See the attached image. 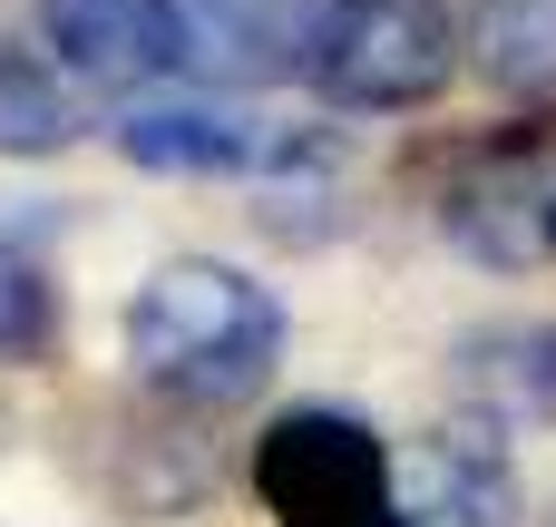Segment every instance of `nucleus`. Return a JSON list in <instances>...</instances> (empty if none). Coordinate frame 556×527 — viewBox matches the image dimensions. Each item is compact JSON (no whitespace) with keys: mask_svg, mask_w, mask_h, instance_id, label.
Returning a JSON list of instances; mask_svg holds the SVG:
<instances>
[{"mask_svg":"<svg viewBox=\"0 0 556 527\" xmlns=\"http://www.w3.org/2000/svg\"><path fill=\"white\" fill-rule=\"evenodd\" d=\"M39 29L88 88H137L166 68V0H39Z\"/></svg>","mask_w":556,"mask_h":527,"instance_id":"9","label":"nucleus"},{"mask_svg":"<svg viewBox=\"0 0 556 527\" xmlns=\"http://www.w3.org/2000/svg\"><path fill=\"white\" fill-rule=\"evenodd\" d=\"M450 372L469 391V421L556 430V323H479V332H459Z\"/></svg>","mask_w":556,"mask_h":527,"instance_id":"8","label":"nucleus"},{"mask_svg":"<svg viewBox=\"0 0 556 527\" xmlns=\"http://www.w3.org/2000/svg\"><path fill=\"white\" fill-rule=\"evenodd\" d=\"M459 68V20L440 0H323V29H313V88L332 108H362V117H401V108H430Z\"/></svg>","mask_w":556,"mask_h":527,"instance_id":"4","label":"nucleus"},{"mask_svg":"<svg viewBox=\"0 0 556 527\" xmlns=\"http://www.w3.org/2000/svg\"><path fill=\"white\" fill-rule=\"evenodd\" d=\"M391 509L401 527H518V460L489 421L459 411L391 450Z\"/></svg>","mask_w":556,"mask_h":527,"instance_id":"6","label":"nucleus"},{"mask_svg":"<svg viewBox=\"0 0 556 527\" xmlns=\"http://www.w3.org/2000/svg\"><path fill=\"white\" fill-rule=\"evenodd\" d=\"M254 186H264V205H254V215H264L283 244H323V235L342 225V166H332V137H313V127H303V137H283V147H274V166H264Z\"/></svg>","mask_w":556,"mask_h":527,"instance_id":"11","label":"nucleus"},{"mask_svg":"<svg viewBox=\"0 0 556 527\" xmlns=\"http://www.w3.org/2000/svg\"><path fill=\"white\" fill-rule=\"evenodd\" d=\"M459 39L498 98H556V0H479Z\"/></svg>","mask_w":556,"mask_h":527,"instance_id":"10","label":"nucleus"},{"mask_svg":"<svg viewBox=\"0 0 556 527\" xmlns=\"http://www.w3.org/2000/svg\"><path fill=\"white\" fill-rule=\"evenodd\" d=\"M117 147H127V166H147V176H264L283 137L254 127L244 108L166 98V108H127V117H117Z\"/></svg>","mask_w":556,"mask_h":527,"instance_id":"7","label":"nucleus"},{"mask_svg":"<svg viewBox=\"0 0 556 527\" xmlns=\"http://www.w3.org/2000/svg\"><path fill=\"white\" fill-rule=\"evenodd\" d=\"M430 215L489 274L547 264L556 254V117H518V127H489V137L450 147L440 176H430Z\"/></svg>","mask_w":556,"mask_h":527,"instance_id":"2","label":"nucleus"},{"mask_svg":"<svg viewBox=\"0 0 556 527\" xmlns=\"http://www.w3.org/2000/svg\"><path fill=\"white\" fill-rule=\"evenodd\" d=\"M274 352H283V303L215 254L156 264L127 303V362L166 411H225L264 391Z\"/></svg>","mask_w":556,"mask_h":527,"instance_id":"1","label":"nucleus"},{"mask_svg":"<svg viewBox=\"0 0 556 527\" xmlns=\"http://www.w3.org/2000/svg\"><path fill=\"white\" fill-rule=\"evenodd\" d=\"M254 499L274 527H401L391 509V440L342 411V401H303L274 411L254 440Z\"/></svg>","mask_w":556,"mask_h":527,"instance_id":"3","label":"nucleus"},{"mask_svg":"<svg viewBox=\"0 0 556 527\" xmlns=\"http://www.w3.org/2000/svg\"><path fill=\"white\" fill-rule=\"evenodd\" d=\"M547 527H556V509H547Z\"/></svg>","mask_w":556,"mask_h":527,"instance_id":"14","label":"nucleus"},{"mask_svg":"<svg viewBox=\"0 0 556 527\" xmlns=\"http://www.w3.org/2000/svg\"><path fill=\"white\" fill-rule=\"evenodd\" d=\"M323 0H166V68L195 88H283L313 68Z\"/></svg>","mask_w":556,"mask_h":527,"instance_id":"5","label":"nucleus"},{"mask_svg":"<svg viewBox=\"0 0 556 527\" xmlns=\"http://www.w3.org/2000/svg\"><path fill=\"white\" fill-rule=\"evenodd\" d=\"M68 137H78V108H68V88H59L39 59L0 49V156H59Z\"/></svg>","mask_w":556,"mask_h":527,"instance_id":"12","label":"nucleus"},{"mask_svg":"<svg viewBox=\"0 0 556 527\" xmlns=\"http://www.w3.org/2000/svg\"><path fill=\"white\" fill-rule=\"evenodd\" d=\"M39 342H49V284L20 244H0V362L39 352Z\"/></svg>","mask_w":556,"mask_h":527,"instance_id":"13","label":"nucleus"}]
</instances>
